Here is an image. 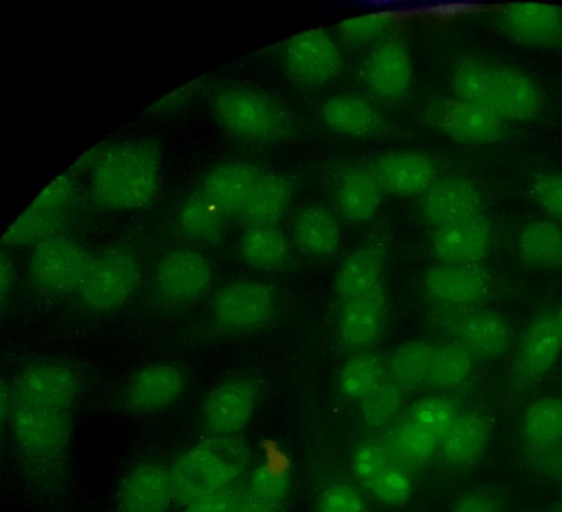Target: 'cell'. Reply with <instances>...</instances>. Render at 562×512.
Listing matches in <instances>:
<instances>
[{
  "mask_svg": "<svg viewBox=\"0 0 562 512\" xmlns=\"http://www.w3.org/2000/svg\"><path fill=\"white\" fill-rule=\"evenodd\" d=\"M161 155L149 140H124L97 151L90 165V193L109 211L140 210L156 199Z\"/></svg>",
  "mask_w": 562,
  "mask_h": 512,
  "instance_id": "obj_1",
  "label": "cell"
},
{
  "mask_svg": "<svg viewBox=\"0 0 562 512\" xmlns=\"http://www.w3.org/2000/svg\"><path fill=\"white\" fill-rule=\"evenodd\" d=\"M450 87L452 97L479 104L505 123L530 121L542 109L541 91L529 75L488 59L460 60Z\"/></svg>",
  "mask_w": 562,
  "mask_h": 512,
  "instance_id": "obj_2",
  "label": "cell"
},
{
  "mask_svg": "<svg viewBox=\"0 0 562 512\" xmlns=\"http://www.w3.org/2000/svg\"><path fill=\"white\" fill-rule=\"evenodd\" d=\"M246 463V448L233 436H214L198 443L168 471L175 501L186 508L232 486Z\"/></svg>",
  "mask_w": 562,
  "mask_h": 512,
  "instance_id": "obj_3",
  "label": "cell"
},
{
  "mask_svg": "<svg viewBox=\"0 0 562 512\" xmlns=\"http://www.w3.org/2000/svg\"><path fill=\"white\" fill-rule=\"evenodd\" d=\"M211 112L224 132L246 142H273L291 127L283 107L266 93L243 86L218 89L212 97Z\"/></svg>",
  "mask_w": 562,
  "mask_h": 512,
  "instance_id": "obj_4",
  "label": "cell"
},
{
  "mask_svg": "<svg viewBox=\"0 0 562 512\" xmlns=\"http://www.w3.org/2000/svg\"><path fill=\"white\" fill-rule=\"evenodd\" d=\"M91 259L76 241L53 234L35 244L29 260V277L43 292H78Z\"/></svg>",
  "mask_w": 562,
  "mask_h": 512,
  "instance_id": "obj_5",
  "label": "cell"
},
{
  "mask_svg": "<svg viewBox=\"0 0 562 512\" xmlns=\"http://www.w3.org/2000/svg\"><path fill=\"white\" fill-rule=\"evenodd\" d=\"M9 419L16 443L32 457H56L68 446L70 411L12 399Z\"/></svg>",
  "mask_w": 562,
  "mask_h": 512,
  "instance_id": "obj_6",
  "label": "cell"
},
{
  "mask_svg": "<svg viewBox=\"0 0 562 512\" xmlns=\"http://www.w3.org/2000/svg\"><path fill=\"white\" fill-rule=\"evenodd\" d=\"M139 278V266L132 255L117 249L106 251L92 257L78 292L88 308L111 311L133 296Z\"/></svg>",
  "mask_w": 562,
  "mask_h": 512,
  "instance_id": "obj_7",
  "label": "cell"
},
{
  "mask_svg": "<svg viewBox=\"0 0 562 512\" xmlns=\"http://www.w3.org/2000/svg\"><path fill=\"white\" fill-rule=\"evenodd\" d=\"M75 181L69 174L52 179L4 231V246L36 244L53 235L75 196Z\"/></svg>",
  "mask_w": 562,
  "mask_h": 512,
  "instance_id": "obj_8",
  "label": "cell"
},
{
  "mask_svg": "<svg viewBox=\"0 0 562 512\" xmlns=\"http://www.w3.org/2000/svg\"><path fill=\"white\" fill-rule=\"evenodd\" d=\"M282 62L286 73L295 81L308 87H319L340 73L342 54L326 31L310 29L286 41Z\"/></svg>",
  "mask_w": 562,
  "mask_h": 512,
  "instance_id": "obj_9",
  "label": "cell"
},
{
  "mask_svg": "<svg viewBox=\"0 0 562 512\" xmlns=\"http://www.w3.org/2000/svg\"><path fill=\"white\" fill-rule=\"evenodd\" d=\"M427 119L450 138L475 145L498 142L506 126L504 121L485 108L454 97L435 103Z\"/></svg>",
  "mask_w": 562,
  "mask_h": 512,
  "instance_id": "obj_10",
  "label": "cell"
},
{
  "mask_svg": "<svg viewBox=\"0 0 562 512\" xmlns=\"http://www.w3.org/2000/svg\"><path fill=\"white\" fill-rule=\"evenodd\" d=\"M274 309L271 290L263 283L239 280L222 288L212 300V314L222 326L248 331L265 324Z\"/></svg>",
  "mask_w": 562,
  "mask_h": 512,
  "instance_id": "obj_11",
  "label": "cell"
},
{
  "mask_svg": "<svg viewBox=\"0 0 562 512\" xmlns=\"http://www.w3.org/2000/svg\"><path fill=\"white\" fill-rule=\"evenodd\" d=\"M257 390L247 379H231L214 388L202 404L204 426L214 436H234L250 422Z\"/></svg>",
  "mask_w": 562,
  "mask_h": 512,
  "instance_id": "obj_12",
  "label": "cell"
},
{
  "mask_svg": "<svg viewBox=\"0 0 562 512\" xmlns=\"http://www.w3.org/2000/svg\"><path fill=\"white\" fill-rule=\"evenodd\" d=\"M362 76L378 99L395 101L409 90L413 64L406 45L398 38H385L372 47L364 60Z\"/></svg>",
  "mask_w": 562,
  "mask_h": 512,
  "instance_id": "obj_13",
  "label": "cell"
},
{
  "mask_svg": "<svg viewBox=\"0 0 562 512\" xmlns=\"http://www.w3.org/2000/svg\"><path fill=\"white\" fill-rule=\"evenodd\" d=\"M493 242L490 222L477 214L436 227L431 247L441 264L480 265L490 254Z\"/></svg>",
  "mask_w": 562,
  "mask_h": 512,
  "instance_id": "obj_14",
  "label": "cell"
},
{
  "mask_svg": "<svg viewBox=\"0 0 562 512\" xmlns=\"http://www.w3.org/2000/svg\"><path fill=\"white\" fill-rule=\"evenodd\" d=\"M498 22L513 40L531 46H553L562 42V8L539 2L503 3Z\"/></svg>",
  "mask_w": 562,
  "mask_h": 512,
  "instance_id": "obj_15",
  "label": "cell"
},
{
  "mask_svg": "<svg viewBox=\"0 0 562 512\" xmlns=\"http://www.w3.org/2000/svg\"><path fill=\"white\" fill-rule=\"evenodd\" d=\"M76 389V378L70 368L43 363L30 366L16 376L11 396L15 400L70 411Z\"/></svg>",
  "mask_w": 562,
  "mask_h": 512,
  "instance_id": "obj_16",
  "label": "cell"
},
{
  "mask_svg": "<svg viewBox=\"0 0 562 512\" xmlns=\"http://www.w3.org/2000/svg\"><path fill=\"white\" fill-rule=\"evenodd\" d=\"M481 208L480 190L460 176L437 178L423 193L420 202L423 216L435 229L481 214Z\"/></svg>",
  "mask_w": 562,
  "mask_h": 512,
  "instance_id": "obj_17",
  "label": "cell"
},
{
  "mask_svg": "<svg viewBox=\"0 0 562 512\" xmlns=\"http://www.w3.org/2000/svg\"><path fill=\"white\" fill-rule=\"evenodd\" d=\"M159 292L171 301H190L203 294L212 281L207 258L196 251L178 249L167 254L156 269Z\"/></svg>",
  "mask_w": 562,
  "mask_h": 512,
  "instance_id": "obj_18",
  "label": "cell"
},
{
  "mask_svg": "<svg viewBox=\"0 0 562 512\" xmlns=\"http://www.w3.org/2000/svg\"><path fill=\"white\" fill-rule=\"evenodd\" d=\"M383 191L409 197L424 193L437 179L430 157L412 151H397L378 156L369 166Z\"/></svg>",
  "mask_w": 562,
  "mask_h": 512,
  "instance_id": "obj_19",
  "label": "cell"
},
{
  "mask_svg": "<svg viewBox=\"0 0 562 512\" xmlns=\"http://www.w3.org/2000/svg\"><path fill=\"white\" fill-rule=\"evenodd\" d=\"M562 352V335L553 314L533 320L521 334L514 359L515 376L530 382L548 372Z\"/></svg>",
  "mask_w": 562,
  "mask_h": 512,
  "instance_id": "obj_20",
  "label": "cell"
},
{
  "mask_svg": "<svg viewBox=\"0 0 562 512\" xmlns=\"http://www.w3.org/2000/svg\"><path fill=\"white\" fill-rule=\"evenodd\" d=\"M424 287L435 300L468 307L484 300L491 288L488 274L480 265L439 264L424 277Z\"/></svg>",
  "mask_w": 562,
  "mask_h": 512,
  "instance_id": "obj_21",
  "label": "cell"
},
{
  "mask_svg": "<svg viewBox=\"0 0 562 512\" xmlns=\"http://www.w3.org/2000/svg\"><path fill=\"white\" fill-rule=\"evenodd\" d=\"M175 501L169 472L151 463L133 467L123 478L116 512H169Z\"/></svg>",
  "mask_w": 562,
  "mask_h": 512,
  "instance_id": "obj_22",
  "label": "cell"
},
{
  "mask_svg": "<svg viewBox=\"0 0 562 512\" xmlns=\"http://www.w3.org/2000/svg\"><path fill=\"white\" fill-rule=\"evenodd\" d=\"M262 172L250 163H223L205 174L200 191L224 215H240Z\"/></svg>",
  "mask_w": 562,
  "mask_h": 512,
  "instance_id": "obj_23",
  "label": "cell"
},
{
  "mask_svg": "<svg viewBox=\"0 0 562 512\" xmlns=\"http://www.w3.org/2000/svg\"><path fill=\"white\" fill-rule=\"evenodd\" d=\"M458 344L473 358L495 359L510 347L513 332L508 322L497 312L476 310L465 314L457 325Z\"/></svg>",
  "mask_w": 562,
  "mask_h": 512,
  "instance_id": "obj_24",
  "label": "cell"
},
{
  "mask_svg": "<svg viewBox=\"0 0 562 512\" xmlns=\"http://www.w3.org/2000/svg\"><path fill=\"white\" fill-rule=\"evenodd\" d=\"M182 372L167 364L143 368L126 388L125 400L136 412H154L169 407L183 390Z\"/></svg>",
  "mask_w": 562,
  "mask_h": 512,
  "instance_id": "obj_25",
  "label": "cell"
},
{
  "mask_svg": "<svg viewBox=\"0 0 562 512\" xmlns=\"http://www.w3.org/2000/svg\"><path fill=\"white\" fill-rule=\"evenodd\" d=\"M321 116L330 131L348 137H367L382 126V115L375 105L355 94L328 98L322 105Z\"/></svg>",
  "mask_w": 562,
  "mask_h": 512,
  "instance_id": "obj_26",
  "label": "cell"
},
{
  "mask_svg": "<svg viewBox=\"0 0 562 512\" xmlns=\"http://www.w3.org/2000/svg\"><path fill=\"white\" fill-rule=\"evenodd\" d=\"M383 192L369 168L351 167L339 176L335 198L338 210L346 220L363 223L378 212Z\"/></svg>",
  "mask_w": 562,
  "mask_h": 512,
  "instance_id": "obj_27",
  "label": "cell"
},
{
  "mask_svg": "<svg viewBox=\"0 0 562 512\" xmlns=\"http://www.w3.org/2000/svg\"><path fill=\"white\" fill-rule=\"evenodd\" d=\"M490 435L486 420L479 413L458 414L439 439V449L447 464L467 467L483 454Z\"/></svg>",
  "mask_w": 562,
  "mask_h": 512,
  "instance_id": "obj_28",
  "label": "cell"
},
{
  "mask_svg": "<svg viewBox=\"0 0 562 512\" xmlns=\"http://www.w3.org/2000/svg\"><path fill=\"white\" fill-rule=\"evenodd\" d=\"M517 251L524 264L531 268L562 269V227L547 220L527 223L518 234Z\"/></svg>",
  "mask_w": 562,
  "mask_h": 512,
  "instance_id": "obj_29",
  "label": "cell"
},
{
  "mask_svg": "<svg viewBox=\"0 0 562 512\" xmlns=\"http://www.w3.org/2000/svg\"><path fill=\"white\" fill-rule=\"evenodd\" d=\"M292 194L288 179L277 172H262L240 218L249 225H276L284 215Z\"/></svg>",
  "mask_w": 562,
  "mask_h": 512,
  "instance_id": "obj_30",
  "label": "cell"
},
{
  "mask_svg": "<svg viewBox=\"0 0 562 512\" xmlns=\"http://www.w3.org/2000/svg\"><path fill=\"white\" fill-rule=\"evenodd\" d=\"M346 302L339 318L340 337L349 347H362L372 342L381 330L383 298L376 289Z\"/></svg>",
  "mask_w": 562,
  "mask_h": 512,
  "instance_id": "obj_31",
  "label": "cell"
},
{
  "mask_svg": "<svg viewBox=\"0 0 562 512\" xmlns=\"http://www.w3.org/2000/svg\"><path fill=\"white\" fill-rule=\"evenodd\" d=\"M381 270V257L375 249L362 248L353 252L336 274V293L349 301L373 292L376 290Z\"/></svg>",
  "mask_w": 562,
  "mask_h": 512,
  "instance_id": "obj_32",
  "label": "cell"
},
{
  "mask_svg": "<svg viewBox=\"0 0 562 512\" xmlns=\"http://www.w3.org/2000/svg\"><path fill=\"white\" fill-rule=\"evenodd\" d=\"M293 233L301 248L316 256L334 254L340 243V230L335 216L321 207L303 210L294 222Z\"/></svg>",
  "mask_w": 562,
  "mask_h": 512,
  "instance_id": "obj_33",
  "label": "cell"
},
{
  "mask_svg": "<svg viewBox=\"0 0 562 512\" xmlns=\"http://www.w3.org/2000/svg\"><path fill=\"white\" fill-rule=\"evenodd\" d=\"M176 224L186 237L211 243L223 231L224 214L199 190L180 202Z\"/></svg>",
  "mask_w": 562,
  "mask_h": 512,
  "instance_id": "obj_34",
  "label": "cell"
},
{
  "mask_svg": "<svg viewBox=\"0 0 562 512\" xmlns=\"http://www.w3.org/2000/svg\"><path fill=\"white\" fill-rule=\"evenodd\" d=\"M289 242L277 225L248 226L239 240L243 259L257 268H276L289 255Z\"/></svg>",
  "mask_w": 562,
  "mask_h": 512,
  "instance_id": "obj_35",
  "label": "cell"
},
{
  "mask_svg": "<svg viewBox=\"0 0 562 512\" xmlns=\"http://www.w3.org/2000/svg\"><path fill=\"white\" fill-rule=\"evenodd\" d=\"M521 435L538 448L562 442V399L543 397L532 402L524 413Z\"/></svg>",
  "mask_w": 562,
  "mask_h": 512,
  "instance_id": "obj_36",
  "label": "cell"
},
{
  "mask_svg": "<svg viewBox=\"0 0 562 512\" xmlns=\"http://www.w3.org/2000/svg\"><path fill=\"white\" fill-rule=\"evenodd\" d=\"M473 359L458 343L436 346L427 380L437 388H457L471 375Z\"/></svg>",
  "mask_w": 562,
  "mask_h": 512,
  "instance_id": "obj_37",
  "label": "cell"
},
{
  "mask_svg": "<svg viewBox=\"0 0 562 512\" xmlns=\"http://www.w3.org/2000/svg\"><path fill=\"white\" fill-rule=\"evenodd\" d=\"M383 363L378 355H356L340 370L339 389L347 398L363 400L383 381Z\"/></svg>",
  "mask_w": 562,
  "mask_h": 512,
  "instance_id": "obj_38",
  "label": "cell"
},
{
  "mask_svg": "<svg viewBox=\"0 0 562 512\" xmlns=\"http://www.w3.org/2000/svg\"><path fill=\"white\" fill-rule=\"evenodd\" d=\"M436 346L427 341H409L394 352L390 369L398 385L412 386L427 380Z\"/></svg>",
  "mask_w": 562,
  "mask_h": 512,
  "instance_id": "obj_39",
  "label": "cell"
},
{
  "mask_svg": "<svg viewBox=\"0 0 562 512\" xmlns=\"http://www.w3.org/2000/svg\"><path fill=\"white\" fill-rule=\"evenodd\" d=\"M394 20V14L386 12L352 16L339 23L337 34L350 47H374L387 38L386 34Z\"/></svg>",
  "mask_w": 562,
  "mask_h": 512,
  "instance_id": "obj_40",
  "label": "cell"
},
{
  "mask_svg": "<svg viewBox=\"0 0 562 512\" xmlns=\"http://www.w3.org/2000/svg\"><path fill=\"white\" fill-rule=\"evenodd\" d=\"M392 441L396 452L412 461L429 459L439 447L435 435L409 419L394 430Z\"/></svg>",
  "mask_w": 562,
  "mask_h": 512,
  "instance_id": "obj_41",
  "label": "cell"
},
{
  "mask_svg": "<svg viewBox=\"0 0 562 512\" xmlns=\"http://www.w3.org/2000/svg\"><path fill=\"white\" fill-rule=\"evenodd\" d=\"M401 403L402 392L398 383L383 380L362 400V416L370 426L384 425L397 413Z\"/></svg>",
  "mask_w": 562,
  "mask_h": 512,
  "instance_id": "obj_42",
  "label": "cell"
},
{
  "mask_svg": "<svg viewBox=\"0 0 562 512\" xmlns=\"http://www.w3.org/2000/svg\"><path fill=\"white\" fill-rule=\"evenodd\" d=\"M457 415L458 412L450 401L431 397L416 402L411 409L408 419L440 439Z\"/></svg>",
  "mask_w": 562,
  "mask_h": 512,
  "instance_id": "obj_43",
  "label": "cell"
},
{
  "mask_svg": "<svg viewBox=\"0 0 562 512\" xmlns=\"http://www.w3.org/2000/svg\"><path fill=\"white\" fill-rule=\"evenodd\" d=\"M369 486L374 497L383 504L392 508L404 505L412 492L407 474L400 467L390 465L373 478Z\"/></svg>",
  "mask_w": 562,
  "mask_h": 512,
  "instance_id": "obj_44",
  "label": "cell"
},
{
  "mask_svg": "<svg viewBox=\"0 0 562 512\" xmlns=\"http://www.w3.org/2000/svg\"><path fill=\"white\" fill-rule=\"evenodd\" d=\"M531 194L542 211L562 220V170L536 175L531 182Z\"/></svg>",
  "mask_w": 562,
  "mask_h": 512,
  "instance_id": "obj_45",
  "label": "cell"
},
{
  "mask_svg": "<svg viewBox=\"0 0 562 512\" xmlns=\"http://www.w3.org/2000/svg\"><path fill=\"white\" fill-rule=\"evenodd\" d=\"M288 488V478L266 466L257 467L250 476L249 493L276 508L285 498Z\"/></svg>",
  "mask_w": 562,
  "mask_h": 512,
  "instance_id": "obj_46",
  "label": "cell"
},
{
  "mask_svg": "<svg viewBox=\"0 0 562 512\" xmlns=\"http://www.w3.org/2000/svg\"><path fill=\"white\" fill-rule=\"evenodd\" d=\"M390 460L389 452L382 444L369 442L357 449L352 469L360 480L369 485L382 470L392 465Z\"/></svg>",
  "mask_w": 562,
  "mask_h": 512,
  "instance_id": "obj_47",
  "label": "cell"
},
{
  "mask_svg": "<svg viewBox=\"0 0 562 512\" xmlns=\"http://www.w3.org/2000/svg\"><path fill=\"white\" fill-rule=\"evenodd\" d=\"M205 85L204 78L194 79L188 84L166 93L159 98L149 109V113L156 115L171 114L186 109L198 98Z\"/></svg>",
  "mask_w": 562,
  "mask_h": 512,
  "instance_id": "obj_48",
  "label": "cell"
},
{
  "mask_svg": "<svg viewBox=\"0 0 562 512\" xmlns=\"http://www.w3.org/2000/svg\"><path fill=\"white\" fill-rule=\"evenodd\" d=\"M318 512H363V501L352 487L335 485L322 494Z\"/></svg>",
  "mask_w": 562,
  "mask_h": 512,
  "instance_id": "obj_49",
  "label": "cell"
},
{
  "mask_svg": "<svg viewBox=\"0 0 562 512\" xmlns=\"http://www.w3.org/2000/svg\"><path fill=\"white\" fill-rule=\"evenodd\" d=\"M231 487L189 504L186 512H236L243 494Z\"/></svg>",
  "mask_w": 562,
  "mask_h": 512,
  "instance_id": "obj_50",
  "label": "cell"
},
{
  "mask_svg": "<svg viewBox=\"0 0 562 512\" xmlns=\"http://www.w3.org/2000/svg\"><path fill=\"white\" fill-rule=\"evenodd\" d=\"M453 512H497V508L490 497L483 493H470L456 503Z\"/></svg>",
  "mask_w": 562,
  "mask_h": 512,
  "instance_id": "obj_51",
  "label": "cell"
},
{
  "mask_svg": "<svg viewBox=\"0 0 562 512\" xmlns=\"http://www.w3.org/2000/svg\"><path fill=\"white\" fill-rule=\"evenodd\" d=\"M13 281L14 271L12 261L10 257L2 252L0 255V298L2 304L11 292Z\"/></svg>",
  "mask_w": 562,
  "mask_h": 512,
  "instance_id": "obj_52",
  "label": "cell"
},
{
  "mask_svg": "<svg viewBox=\"0 0 562 512\" xmlns=\"http://www.w3.org/2000/svg\"><path fill=\"white\" fill-rule=\"evenodd\" d=\"M236 512H278L276 507L267 504L249 492L241 497Z\"/></svg>",
  "mask_w": 562,
  "mask_h": 512,
  "instance_id": "obj_53",
  "label": "cell"
},
{
  "mask_svg": "<svg viewBox=\"0 0 562 512\" xmlns=\"http://www.w3.org/2000/svg\"><path fill=\"white\" fill-rule=\"evenodd\" d=\"M553 316H554V320H555L557 325L559 327V331H560V333L562 335V305L555 311Z\"/></svg>",
  "mask_w": 562,
  "mask_h": 512,
  "instance_id": "obj_54",
  "label": "cell"
}]
</instances>
